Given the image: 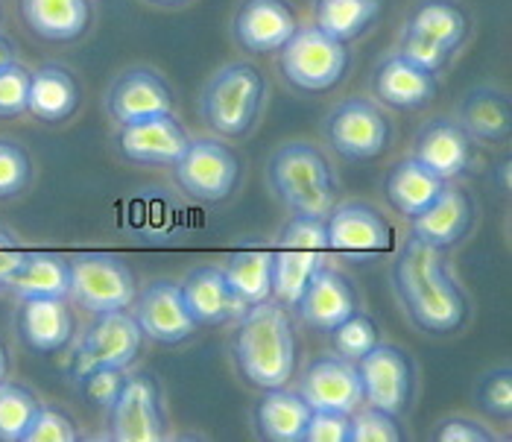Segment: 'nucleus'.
Here are the masks:
<instances>
[{"instance_id": "1", "label": "nucleus", "mask_w": 512, "mask_h": 442, "mask_svg": "<svg viewBox=\"0 0 512 442\" xmlns=\"http://www.w3.org/2000/svg\"><path fill=\"white\" fill-rule=\"evenodd\" d=\"M395 290L410 320L431 334H451L466 320V296L439 261V249L416 238L404 243L393 267Z\"/></svg>"}, {"instance_id": "2", "label": "nucleus", "mask_w": 512, "mask_h": 442, "mask_svg": "<svg viewBox=\"0 0 512 442\" xmlns=\"http://www.w3.org/2000/svg\"><path fill=\"white\" fill-rule=\"evenodd\" d=\"M235 361L252 387H284L296 369V340L284 305L258 302L240 317L235 337Z\"/></svg>"}, {"instance_id": "3", "label": "nucleus", "mask_w": 512, "mask_h": 442, "mask_svg": "<svg viewBox=\"0 0 512 442\" xmlns=\"http://www.w3.org/2000/svg\"><path fill=\"white\" fill-rule=\"evenodd\" d=\"M270 185L296 214L328 217L337 202V179L311 144H284L270 159Z\"/></svg>"}, {"instance_id": "4", "label": "nucleus", "mask_w": 512, "mask_h": 442, "mask_svg": "<svg viewBox=\"0 0 512 442\" xmlns=\"http://www.w3.org/2000/svg\"><path fill=\"white\" fill-rule=\"evenodd\" d=\"M267 82L261 71L249 62L226 65L220 74H214L202 91V118L205 123L226 135V138H243L264 106Z\"/></svg>"}, {"instance_id": "5", "label": "nucleus", "mask_w": 512, "mask_h": 442, "mask_svg": "<svg viewBox=\"0 0 512 442\" xmlns=\"http://www.w3.org/2000/svg\"><path fill=\"white\" fill-rule=\"evenodd\" d=\"M278 68L290 85L302 91H328L346 77V44L325 36L319 27H296V33L278 50Z\"/></svg>"}, {"instance_id": "6", "label": "nucleus", "mask_w": 512, "mask_h": 442, "mask_svg": "<svg viewBox=\"0 0 512 442\" xmlns=\"http://www.w3.org/2000/svg\"><path fill=\"white\" fill-rule=\"evenodd\" d=\"M71 290L79 308L91 314L126 311L135 302V276L126 261L109 252H79L71 261Z\"/></svg>"}, {"instance_id": "7", "label": "nucleus", "mask_w": 512, "mask_h": 442, "mask_svg": "<svg viewBox=\"0 0 512 442\" xmlns=\"http://www.w3.org/2000/svg\"><path fill=\"white\" fill-rule=\"evenodd\" d=\"M173 176L188 197L223 202L240 179V161L217 141H191L185 153L173 161Z\"/></svg>"}, {"instance_id": "8", "label": "nucleus", "mask_w": 512, "mask_h": 442, "mask_svg": "<svg viewBox=\"0 0 512 442\" xmlns=\"http://www.w3.org/2000/svg\"><path fill=\"white\" fill-rule=\"evenodd\" d=\"M357 375L363 402L401 416L413 399V363L390 343H375L363 358H357Z\"/></svg>"}, {"instance_id": "9", "label": "nucleus", "mask_w": 512, "mask_h": 442, "mask_svg": "<svg viewBox=\"0 0 512 442\" xmlns=\"http://www.w3.org/2000/svg\"><path fill=\"white\" fill-rule=\"evenodd\" d=\"M325 135L343 159H378L390 144V121L369 100H346L331 112Z\"/></svg>"}, {"instance_id": "10", "label": "nucleus", "mask_w": 512, "mask_h": 442, "mask_svg": "<svg viewBox=\"0 0 512 442\" xmlns=\"http://www.w3.org/2000/svg\"><path fill=\"white\" fill-rule=\"evenodd\" d=\"M109 437L115 442H161L167 437L158 390L150 375L126 378L120 396L109 407Z\"/></svg>"}, {"instance_id": "11", "label": "nucleus", "mask_w": 512, "mask_h": 442, "mask_svg": "<svg viewBox=\"0 0 512 442\" xmlns=\"http://www.w3.org/2000/svg\"><path fill=\"white\" fill-rule=\"evenodd\" d=\"M141 337L144 334H141L135 317L123 314V311L97 314V322L85 331V337L79 343L77 361H74V378L79 381L88 369H97V366L126 369L129 363L138 358Z\"/></svg>"}, {"instance_id": "12", "label": "nucleus", "mask_w": 512, "mask_h": 442, "mask_svg": "<svg viewBox=\"0 0 512 442\" xmlns=\"http://www.w3.org/2000/svg\"><path fill=\"white\" fill-rule=\"evenodd\" d=\"M328 249L334 252H390L395 246L393 226L366 202H343L328 211Z\"/></svg>"}, {"instance_id": "13", "label": "nucleus", "mask_w": 512, "mask_h": 442, "mask_svg": "<svg viewBox=\"0 0 512 442\" xmlns=\"http://www.w3.org/2000/svg\"><path fill=\"white\" fill-rule=\"evenodd\" d=\"M191 144L182 123L173 118V112L156 115L147 121L120 123L118 147L120 153L135 164H156V167H173V161L185 153Z\"/></svg>"}, {"instance_id": "14", "label": "nucleus", "mask_w": 512, "mask_h": 442, "mask_svg": "<svg viewBox=\"0 0 512 442\" xmlns=\"http://www.w3.org/2000/svg\"><path fill=\"white\" fill-rule=\"evenodd\" d=\"M302 399L314 410H340V413H355L363 404V390H360V375H357L355 361L343 355H328L308 366L302 387Z\"/></svg>"}, {"instance_id": "15", "label": "nucleus", "mask_w": 512, "mask_h": 442, "mask_svg": "<svg viewBox=\"0 0 512 442\" xmlns=\"http://www.w3.org/2000/svg\"><path fill=\"white\" fill-rule=\"evenodd\" d=\"M135 322L144 337L167 346L182 343L197 331V322L185 308L179 284L170 282H156L144 290L135 308Z\"/></svg>"}, {"instance_id": "16", "label": "nucleus", "mask_w": 512, "mask_h": 442, "mask_svg": "<svg viewBox=\"0 0 512 442\" xmlns=\"http://www.w3.org/2000/svg\"><path fill=\"white\" fill-rule=\"evenodd\" d=\"M296 27L287 0H243L235 15V39L252 53H278Z\"/></svg>"}, {"instance_id": "17", "label": "nucleus", "mask_w": 512, "mask_h": 442, "mask_svg": "<svg viewBox=\"0 0 512 442\" xmlns=\"http://www.w3.org/2000/svg\"><path fill=\"white\" fill-rule=\"evenodd\" d=\"M106 106H109V115H112V121H118V126L120 123L147 121V118L173 112V91L167 88V82L158 74L147 71V68H135V71H126L123 77L115 80Z\"/></svg>"}, {"instance_id": "18", "label": "nucleus", "mask_w": 512, "mask_h": 442, "mask_svg": "<svg viewBox=\"0 0 512 442\" xmlns=\"http://www.w3.org/2000/svg\"><path fill=\"white\" fill-rule=\"evenodd\" d=\"M472 220L474 205L469 194L445 185L428 208L410 217V226H413V238L419 243L431 249H448L466 238V232L472 229Z\"/></svg>"}, {"instance_id": "19", "label": "nucleus", "mask_w": 512, "mask_h": 442, "mask_svg": "<svg viewBox=\"0 0 512 442\" xmlns=\"http://www.w3.org/2000/svg\"><path fill=\"white\" fill-rule=\"evenodd\" d=\"M296 311L316 331H331L334 325H340L357 311L355 287L340 270L322 264L305 287Z\"/></svg>"}, {"instance_id": "20", "label": "nucleus", "mask_w": 512, "mask_h": 442, "mask_svg": "<svg viewBox=\"0 0 512 442\" xmlns=\"http://www.w3.org/2000/svg\"><path fill=\"white\" fill-rule=\"evenodd\" d=\"M372 88L384 106L398 112H413V109H425L436 97V74L395 53L384 59V65L375 71Z\"/></svg>"}, {"instance_id": "21", "label": "nucleus", "mask_w": 512, "mask_h": 442, "mask_svg": "<svg viewBox=\"0 0 512 442\" xmlns=\"http://www.w3.org/2000/svg\"><path fill=\"white\" fill-rule=\"evenodd\" d=\"M188 314L197 325H220V322L243 317L246 305L229 287L220 267H199L179 284Z\"/></svg>"}, {"instance_id": "22", "label": "nucleus", "mask_w": 512, "mask_h": 442, "mask_svg": "<svg viewBox=\"0 0 512 442\" xmlns=\"http://www.w3.org/2000/svg\"><path fill=\"white\" fill-rule=\"evenodd\" d=\"M413 159L422 161L442 182L457 179L472 161V138L460 123L434 121L428 123L413 144Z\"/></svg>"}, {"instance_id": "23", "label": "nucleus", "mask_w": 512, "mask_h": 442, "mask_svg": "<svg viewBox=\"0 0 512 442\" xmlns=\"http://www.w3.org/2000/svg\"><path fill=\"white\" fill-rule=\"evenodd\" d=\"M18 331L36 352H59L74 334V314L65 299H24L18 311Z\"/></svg>"}, {"instance_id": "24", "label": "nucleus", "mask_w": 512, "mask_h": 442, "mask_svg": "<svg viewBox=\"0 0 512 442\" xmlns=\"http://www.w3.org/2000/svg\"><path fill=\"white\" fill-rule=\"evenodd\" d=\"M6 287L21 299H68L71 290V264L53 252H24L21 264L9 273Z\"/></svg>"}, {"instance_id": "25", "label": "nucleus", "mask_w": 512, "mask_h": 442, "mask_svg": "<svg viewBox=\"0 0 512 442\" xmlns=\"http://www.w3.org/2000/svg\"><path fill=\"white\" fill-rule=\"evenodd\" d=\"M311 404L302 399V393L273 387L255 407V428L258 437L270 442H302L305 425L311 419Z\"/></svg>"}, {"instance_id": "26", "label": "nucleus", "mask_w": 512, "mask_h": 442, "mask_svg": "<svg viewBox=\"0 0 512 442\" xmlns=\"http://www.w3.org/2000/svg\"><path fill=\"white\" fill-rule=\"evenodd\" d=\"M79 109L77 80L59 68L44 65L39 71H30V94H27V112L44 123L68 121Z\"/></svg>"}, {"instance_id": "27", "label": "nucleus", "mask_w": 512, "mask_h": 442, "mask_svg": "<svg viewBox=\"0 0 512 442\" xmlns=\"http://www.w3.org/2000/svg\"><path fill=\"white\" fill-rule=\"evenodd\" d=\"M27 27L44 41H74L88 30V0H21Z\"/></svg>"}, {"instance_id": "28", "label": "nucleus", "mask_w": 512, "mask_h": 442, "mask_svg": "<svg viewBox=\"0 0 512 442\" xmlns=\"http://www.w3.org/2000/svg\"><path fill=\"white\" fill-rule=\"evenodd\" d=\"M460 126L463 132L480 141L495 144L510 132V100L495 88H474L460 103Z\"/></svg>"}, {"instance_id": "29", "label": "nucleus", "mask_w": 512, "mask_h": 442, "mask_svg": "<svg viewBox=\"0 0 512 442\" xmlns=\"http://www.w3.org/2000/svg\"><path fill=\"white\" fill-rule=\"evenodd\" d=\"M325 252L316 249H296V246H278L273 252V273H270V290L278 305L296 308L308 282L314 273L325 264Z\"/></svg>"}, {"instance_id": "30", "label": "nucleus", "mask_w": 512, "mask_h": 442, "mask_svg": "<svg viewBox=\"0 0 512 442\" xmlns=\"http://www.w3.org/2000/svg\"><path fill=\"white\" fill-rule=\"evenodd\" d=\"M442 188H445V182L416 159L398 161L387 176V200L395 211H401L407 217L428 208Z\"/></svg>"}, {"instance_id": "31", "label": "nucleus", "mask_w": 512, "mask_h": 442, "mask_svg": "<svg viewBox=\"0 0 512 442\" xmlns=\"http://www.w3.org/2000/svg\"><path fill=\"white\" fill-rule=\"evenodd\" d=\"M270 273H273V249H240L235 255H229L223 267L226 282L246 308L267 302L273 296Z\"/></svg>"}, {"instance_id": "32", "label": "nucleus", "mask_w": 512, "mask_h": 442, "mask_svg": "<svg viewBox=\"0 0 512 442\" xmlns=\"http://www.w3.org/2000/svg\"><path fill=\"white\" fill-rule=\"evenodd\" d=\"M316 27L337 41L360 39L381 15V0H316Z\"/></svg>"}, {"instance_id": "33", "label": "nucleus", "mask_w": 512, "mask_h": 442, "mask_svg": "<svg viewBox=\"0 0 512 442\" xmlns=\"http://www.w3.org/2000/svg\"><path fill=\"white\" fill-rule=\"evenodd\" d=\"M407 27L428 36V39L439 41L448 50H457L469 36V21L454 0H422L413 9Z\"/></svg>"}, {"instance_id": "34", "label": "nucleus", "mask_w": 512, "mask_h": 442, "mask_svg": "<svg viewBox=\"0 0 512 442\" xmlns=\"http://www.w3.org/2000/svg\"><path fill=\"white\" fill-rule=\"evenodd\" d=\"M39 410L36 396L21 384L0 381V442H21Z\"/></svg>"}, {"instance_id": "35", "label": "nucleus", "mask_w": 512, "mask_h": 442, "mask_svg": "<svg viewBox=\"0 0 512 442\" xmlns=\"http://www.w3.org/2000/svg\"><path fill=\"white\" fill-rule=\"evenodd\" d=\"M328 334H331V340H334L337 355H343V358H349V361L363 358L375 343H381L375 322L369 320L366 314H360V311L349 314L340 325H334Z\"/></svg>"}, {"instance_id": "36", "label": "nucleus", "mask_w": 512, "mask_h": 442, "mask_svg": "<svg viewBox=\"0 0 512 442\" xmlns=\"http://www.w3.org/2000/svg\"><path fill=\"white\" fill-rule=\"evenodd\" d=\"M33 179V161L27 150L15 141L0 138V200H12L27 191Z\"/></svg>"}, {"instance_id": "37", "label": "nucleus", "mask_w": 512, "mask_h": 442, "mask_svg": "<svg viewBox=\"0 0 512 442\" xmlns=\"http://www.w3.org/2000/svg\"><path fill=\"white\" fill-rule=\"evenodd\" d=\"M404 431L398 425V416L378 410V407H363L352 413V431L349 442H401Z\"/></svg>"}, {"instance_id": "38", "label": "nucleus", "mask_w": 512, "mask_h": 442, "mask_svg": "<svg viewBox=\"0 0 512 442\" xmlns=\"http://www.w3.org/2000/svg\"><path fill=\"white\" fill-rule=\"evenodd\" d=\"M77 425L71 416H65L62 410L56 407H41L36 410L33 422L27 425L24 431V440L21 442H77Z\"/></svg>"}, {"instance_id": "39", "label": "nucleus", "mask_w": 512, "mask_h": 442, "mask_svg": "<svg viewBox=\"0 0 512 442\" xmlns=\"http://www.w3.org/2000/svg\"><path fill=\"white\" fill-rule=\"evenodd\" d=\"M30 71L18 62L0 68V118H18L27 112Z\"/></svg>"}, {"instance_id": "40", "label": "nucleus", "mask_w": 512, "mask_h": 442, "mask_svg": "<svg viewBox=\"0 0 512 442\" xmlns=\"http://www.w3.org/2000/svg\"><path fill=\"white\" fill-rule=\"evenodd\" d=\"M401 56H407L413 65H419V68H425L431 74H439L451 62L454 50H448L439 41L428 39V36H422V33L407 27L404 36H401Z\"/></svg>"}, {"instance_id": "41", "label": "nucleus", "mask_w": 512, "mask_h": 442, "mask_svg": "<svg viewBox=\"0 0 512 442\" xmlns=\"http://www.w3.org/2000/svg\"><path fill=\"white\" fill-rule=\"evenodd\" d=\"M278 246H296V249H316L328 252V229L325 217H311V214H296L278 235Z\"/></svg>"}, {"instance_id": "42", "label": "nucleus", "mask_w": 512, "mask_h": 442, "mask_svg": "<svg viewBox=\"0 0 512 442\" xmlns=\"http://www.w3.org/2000/svg\"><path fill=\"white\" fill-rule=\"evenodd\" d=\"M79 384H82V393L88 402L109 410L126 384V375H123V369H115V366H97V369H88L79 378Z\"/></svg>"}, {"instance_id": "43", "label": "nucleus", "mask_w": 512, "mask_h": 442, "mask_svg": "<svg viewBox=\"0 0 512 442\" xmlns=\"http://www.w3.org/2000/svg\"><path fill=\"white\" fill-rule=\"evenodd\" d=\"M480 407L495 416V419H510L512 416V372L510 369H495L483 378L480 384Z\"/></svg>"}, {"instance_id": "44", "label": "nucleus", "mask_w": 512, "mask_h": 442, "mask_svg": "<svg viewBox=\"0 0 512 442\" xmlns=\"http://www.w3.org/2000/svg\"><path fill=\"white\" fill-rule=\"evenodd\" d=\"M352 413L340 410H311L302 442H349Z\"/></svg>"}, {"instance_id": "45", "label": "nucleus", "mask_w": 512, "mask_h": 442, "mask_svg": "<svg viewBox=\"0 0 512 442\" xmlns=\"http://www.w3.org/2000/svg\"><path fill=\"white\" fill-rule=\"evenodd\" d=\"M495 434L486 431L483 425H477L472 419H463V416H454V419H445L439 428H436V442H492Z\"/></svg>"}, {"instance_id": "46", "label": "nucleus", "mask_w": 512, "mask_h": 442, "mask_svg": "<svg viewBox=\"0 0 512 442\" xmlns=\"http://www.w3.org/2000/svg\"><path fill=\"white\" fill-rule=\"evenodd\" d=\"M21 258H24V249L15 243L12 232H6L0 226V284H6L9 273L21 264Z\"/></svg>"}, {"instance_id": "47", "label": "nucleus", "mask_w": 512, "mask_h": 442, "mask_svg": "<svg viewBox=\"0 0 512 442\" xmlns=\"http://www.w3.org/2000/svg\"><path fill=\"white\" fill-rule=\"evenodd\" d=\"M9 62H15V47H12V41L0 33V68L9 65Z\"/></svg>"}, {"instance_id": "48", "label": "nucleus", "mask_w": 512, "mask_h": 442, "mask_svg": "<svg viewBox=\"0 0 512 442\" xmlns=\"http://www.w3.org/2000/svg\"><path fill=\"white\" fill-rule=\"evenodd\" d=\"M501 188L510 191V159L501 164Z\"/></svg>"}, {"instance_id": "49", "label": "nucleus", "mask_w": 512, "mask_h": 442, "mask_svg": "<svg viewBox=\"0 0 512 442\" xmlns=\"http://www.w3.org/2000/svg\"><path fill=\"white\" fill-rule=\"evenodd\" d=\"M6 369H9V361H6V352H3V346H0V381L6 378Z\"/></svg>"}, {"instance_id": "50", "label": "nucleus", "mask_w": 512, "mask_h": 442, "mask_svg": "<svg viewBox=\"0 0 512 442\" xmlns=\"http://www.w3.org/2000/svg\"><path fill=\"white\" fill-rule=\"evenodd\" d=\"M153 3H161V6H179V3H188V0H153Z\"/></svg>"}]
</instances>
